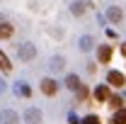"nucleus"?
<instances>
[{
    "label": "nucleus",
    "instance_id": "11",
    "mask_svg": "<svg viewBox=\"0 0 126 124\" xmlns=\"http://www.w3.org/2000/svg\"><path fill=\"white\" fill-rule=\"evenodd\" d=\"M121 17H124L121 7H114V5H111V7H107V20H109V22H114V24H116V22H121Z\"/></svg>",
    "mask_w": 126,
    "mask_h": 124
},
{
    "label": "nucleus",
    "instance_id": "9",
    "mask_svg": "<svg viewBox=\"0 0 126 124\" xmlns=\"http://www.w3.org/2000/svg\"><path fill=\"white\" fill-rule=\"evenodd\" d=\"M65 88L73 90V93L82 88V85H80V76H78V73H68V76H65Z\"/></svg>",
    "mask_w": 126,
    "mask_h": 124
},
{
    "label": "nucleus",
    "instance_id": "14",
    "mask_svg": "<svg viewBox=\"0 0 126 124\" xmlns=\"http://www.w3.org/2000/svg\"><path fill=\"white\" fill-rule=\"evenodd\" d=\"M111 124H126V107L124 109H116V112H111Z\"/></svg>",
    "mask_w": 126,
    "mask_h": 124
},
{
    "label": "nucleus",
    "instance_id": "16",
    "mask_svg": "<svg viewBox=\"0 0 126 124\" xmlns=\"http://www.w3.org/2000/svg\"><path fill=\"white\" fill-rule=\"evenodd\" d=\"M12 24H10V22H2V24H0V39H10V37H12Z\"/></svg>",
    "mask_w": 126,
    "mask_h": 124
},
{
    "label": "nucleus",
    "instance_id": "21",
    "mask_svg": "<svg viewBox=\"0 0 126 124\" xmlns=\"http://www.w3.org/2000/svg\"><path fill=\"white\" fill-rule=\"evenodd\" d=\"M121 54H124V56H126V41H124V44H121Z\"/></svg>",
    "mask_w": 126,
    "mask_h": 124
},
{
    "label": "nucleus",
    "instance_id": "1",
    "mask_svg": "<svg viewBox=\"0 0 126 124\" xmlns=\"http://www.w3.org/2000/svg\"><path fill=\"white\" fill-rule=\"evenodd\" d=\"M34 56H36V46H34L32 41H24V44L17 46V59H19V61H32Z\"/></svg>",
    "mask_w": 126,
    "mask_h": 124
},
{
    "label": "nucleus",
    "instance_id": "6",
    "mask_svg": "<svg viewBox=\"0 0 126 124\" xmlns=\"http://www.w3.org/2000/svg\"><path fill=\"white\" fill-rule=\"evenodd\" d=\"M85 7H92V2H90V0H73V2H70V15L80 17L85 12Z\"/></svg>",
    "mask_w": 126,
    "mask_h": 124
},
{
    "label": "nucleus",
    "instance_id": "2",
    "mask_svg": "<svg viewBox=\"0 0 126 124\" xmlns=\"http://www.w3.org/2000/svg\"><path fill=\"white\" fill-rule=\"evenodd\" d=\"M39 88H41V93H44V95H48V97L58 93V83H56V78H41Z\"/></svg>",
    "mask_w": 126,
    "mask_h": 124
},
{
    "label": "nucleus",
    "instance_id": "22",
    "mask_svg": "<svg viewBox=\"0 0 126 124\" xmlns=\"http://www.w3.org/2000/svg\"><path fill=\"white\" fill-rule=\"evenodd\" d=\"M2 22H5V17H2V15H0V24H2Z\"/></svg>",
    "mask_w": 126,
    "mask_h": 124
},
{
    "label": "nucleus",
    "instance_id": "18",
    "mask_svg": "<svg viewBox=\"0 0 126 124\" xmlns=\"http://www.w3.org/2000/svg\"><path fill=\"white\" fill-rule=\"evenodd\" d=\"M82 124H102V122L97 114H87V117H82Z\"/></svg>",
    "mask_w": 126,
    "mask_h": 124
},
{
    "label": "nucleus",
    "instance_id": "19",
    "mask_svg": "<svg viewBox=\"0 0 126 124\" xmlns=\"http://www.w3.org/2000/svg\"><path fill=\"white\" fill-rule=\"evenodd\" d=\"M68 122H70V124H82V119H78L75 112H68Z\"/></svg>",
    "mask_w": 126,
    "mask_h": 124
},
{
    "label": "nucleus",
    "instance_id": "17",
    "mask_svg": "<svg viewBox=\"0 0 126 124\" xmlns=\"http://www.w3.org/2000/svg\"><path fill=\"white\" fill-rule=\"evenodd\" d=\"M0 68H2V71H10V68H12V63H10V59H7V56H5L2 51H0Z\"/></svg>",
    "mask_w": 126,
    "mask_h": 124
},
{
    "label": "nucleus",
    "instance_id": "7",
    "mask_svg": "<svg viewBox=\"0 0 126 124\" xmlns=\"http://www.w3.org/2000/svg\"><path fill=\"white\" fill-rule=\"evenodd\" d=\"M111 54H114V49L107 46V44L97 46V61H99V63H109L111 61Z\"/></svg>",
    "mask_w": 126,
    "mask_h": 124
},
{
    "label": "nucleus",
    "instance_id": "3",
    "mask_svg": "<svg viewBox=\"0 0 126 124\" xmlns=\"http://www.w3.org/2000/svg\"><path fill=\"white\" fill-rule=\"evenodd\" d=\"M107 85L121 88V85H126V76L121 73V71H114V68H111L109 73H107Z\"/></svg>",
    "mask_w": 126,
    "mask_h": 124
},
{
    "label": "nucleus",
    "instance_id": "4",
    "mask_svg": "<svg viewBox=\"0 0 126 124\" xmlns=\"http://www.w3.org/2000/svg\"><path fill=\"white\" fill-rule=\"evenodd\" d=\"M41 117L44 114H41L39 107H27L24 109V122L27 124H41Z\"/></svg>",
    "mask_w": 126,
    "mask_h": 124
},
{
    "label": "nucleus",
    "instance_id": "20",
    "mask_svg": "<svg viewBox=\"0 0 126 124\" xmlns=\"http://www.w3.org/2000/svg\"><path fill=\"white\" fill-rule=\"evenodd\" d=\"M5 90H7V85H5V80H2V78H0V95L5 93Z\"/></svg>",
    "mask_w": 126,
    "mask_h": 124
},
{
    "label": "nucleus",
    "instance_id": "8",
    "mask_svg": "<svg viewBox=\"0 0 126 124\" xmlns=\"http://www.w3.org/2000/svg\"><path fill=\"white\" fill-rule=\"evenodd\" d=\"M109 97H111L109 85H97V88H94V100H97V102H109Z\"/></svg>",
    "mask_w": 126,
    "mask_h": 124
},
{
    "label": "nucleus",
    "instance_id": "12",
    "mask_svg": "<svg viewBox=\"0 0 126 124\" xmlns=\"http://www.w3.org/2000/svg\"><path fill=\"white\" fill-rule=\"evenodd\" d=\"M48 68H51V71H56V73H61L63 68H65V59H63V56H51Z\"/></svg>",
    "mask_w": 126,
    "mask_h": 124
},
{
    "label": "nucleus",
    "instance_id": "15",
    "mask_svg": "<svg viewBox=\"0 0 126 124\" xmlns=\"http://www.w3.org/2000/svg\"><path fill=\"white\" fill-rule=\"evenodd\" d=\"M109 107L116 112V109H124V95H111L109 97Z\"/></svg>",
    "mask_w": 126,
    "mask_h": 124
},
{
    "label": "nucleus",
    "instance_id": "13",
    "mask_svg": "<svg viewBox=\"0 0 126 124\" xmlns=\"http://www.w3.org/2000/svg\"><path fill=\"white\" fill-rule=\"evenodd\" d=\"M15 85H17L15 93H19L22 97H29V95H32V88H29V83H27V80H17Z\"/></svg>",
    "mask_w": 126,
    "mask_h": 124
},
{
    "label": "nucleus",
    "instance_id": "5",
    "mask_svg": "<svg viewBox=\"0 0 126 124\" xmlns=\"http://www.w3.org/2000/svg\"><path fill=\"white\" fill-rule=\"evenodd\" d=\"M0 124H19V114L15 109H0Z\"/></svg>",
    "mask_w": 126,
    "mask_h": 124
},
{
    "label": "nucleus",
    "instance_id": "10",
    "mask_svg": "<svg viewBox=\"0 0 126 124\" xmlns=\"http://www.w3.org/2000/svg\"><path fill=\"white\" fill-rule=\"evenodd\" d=\"M78 46H80V51H92V49L97 46V44H94V37H90V34H85V37H80Z\"/></svg>",
    "mask_w": 126,
    "mask_h": 124
}]
</instances>
